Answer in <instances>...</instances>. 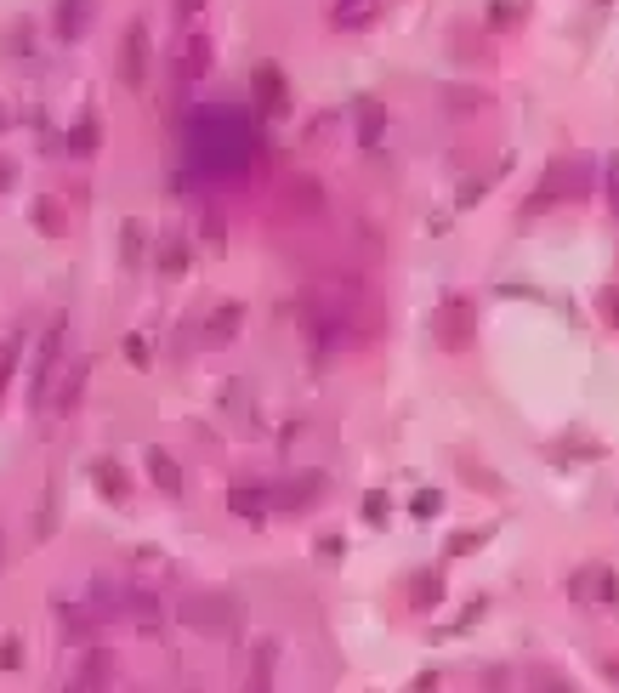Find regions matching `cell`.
<instances>
[{
	"label": "cell",
	"mask_w": 619,
	"mask_h": 693,
	"mask_svg": "<svg viewBox=\"0 0 619 693\" xmlns=\"http://www.w3.org/2000/svg\"><path fill=\"white\" fill-rule=\"evenodd\" d=\"M148 52H154L148 23H131V29H125V46H120V80H125V91L148 86Z\"/></svg>",
	"instance_id": "1"
},
{
	"label": "cell",
	"mask_w": 619,
	"mask_h": 693,
	"mask_svg": "<svg viewBox=\"0 0 619 693\" xmlns=\"http://www.w3.org/2000/svg\"><path fill=\"white\" fill-rule=\"evenodd\" d=\"M57 353H63V324H52L46 330V341H40V358H35V375H29V404H46V392H52V370H57Z\"/></svg>",
	"instance_id": "2"
},
{
	"label": "cell",
	"mask_w": 619,
	"mask_h": 693,
	"mask_svg": "<svg viewBox=\"0 0 619 693\" xmlns=\"http://www.w3.org/2000/svg\"><path fill=\"white\" fill-rule=\"evenodd\" d=\"M91 6H97V0H57L52 6V35L57 40H80L91 29Z\"/></svg>",
	"instance_id": "3"
},
{
	"label": "cell",
	"mask_w": 619,
	"mask_h": 693,
	"mask_svg": "<svg viewBox=\"0 0 619 693\" xmlns=\"http://www.w3.org/2000/svg\"><path fill=\"white\" fill-rule=\"evenodd\" d=\"M466 336H472V307H466V302H443L438 341H443V347H466Z\"/></svg>",
	"instance_id": "4"
},
{
	"label": "cell",
	"mask_w": 619,
	"mask_h": 693,
	"mask_svg": "<svg viewBox=\"0 0 619 693\" xmlns=\"http://www.w3.org/2000/svg\"><path fill=\"white\" fill-rule=\"evenodd\" d=\"M375 12H381V0H336V6H330V23H336V29H364Z\"/></svg>",
	"instance_id": "5"
},
{
	"label": "cell",
	"mask_w": 619,
	"mask_h": 693,
	"mask_svg": "<svg viewBox=\"0 0 619 693\" xmlns=\"http://www.w3.org/2000/svg\"><path fill=\"white\" fill-rule=\"evenodd\" d=\"M256 108L262 114H284V80H279V69H256Z\"/></svg>",
	"instance_id": "6"
},
{
	"label": "cell",
	"mask_w": 619,
	"mask_h": 693,
	"mask_svg": "<svg viewBox=\"0 0 619 693\" xmlns=\"http://www.w3.org/2000/svg\"><path fill=\"white\" fill-rule=\"evenodd\" d=\"M148 472H154V483H160L165 495H182V472L165 449H148Z\"/></svg>",
	"instance_id": "7"
},
{
	"label": "cell",
	"mask_w": 619,
	"mask_h": 693,
	"mask_svg": "<svg viewBox=\"0 0 619 693\" xmlns=\"http://www.w3.org/2000/svg\"><path fill=\"white\" fill-rule=\"evenodd\" d=\"M91 478H97V489H103L108 500H125V495H131V483H125V472L114 461H97V466H91Z\"/></svg>",
	"instance_id": "8"
},
{
	"label": "cell",
	"mask_w": 619,
	"mask_h": 693,
	"mask_svg": "<svg viewBox=\"0 0 619 693\" xmlns=\"http://www.w3.org/2000/svg\"><path fill=\"white\" fill-rule=\"evenodd\" d=\"M205 69H211V40L188 35L182 40V74H205Z\"/></svg>",
	"instance_id": "9"
},
{
	"label": "cell",
	"mask_w": 619,
	"mask_h": 693,
	"mask_svg": "<svg viewBox=\"0 0 619 693\" xmlns=\"http://www.w3.org/2000/svg\"><path fill=\"white\" fill-rule=\"evenodd\" d=\"M86 364H74V370L69 375H63V392H57V415H69V409L74 404H80V392H86Z\"/></svg>",
	"instance_id": "10"
},
{
	"label": "cell",
	"mask_w": 619,
	"mask_h": 693,
	"mask_svg": "<svg viewBox=\"0 0 619 693\" xmlns=\"http://www.w3.org/2000/svg\"><path fill=\"white\" fill-rule=\"evenodd\" d=\"M97 143H103L97 120H80V125L69 131V154H80V160H86V154H97Z\"/></svg>",
	"instance_id": "11"
},
{
	"label": "cell",
	"mask_w": 619,
	"mask_h": 693,
	"mask_svg": "<svg viewBox=\"0 0 619 693\" xmlns=\"http://www.w3.org/2000/svg\"><path fill=\"white\" fill-rule=\"evenodd\" d=\"M18 358H23V336L0 341V392H6V381H12V375H18Z\"/></svg>",
	"instance_id": "12"
},
{
	"label": "cell",
	"mask_w": 619,
	"mask_h": 693,
	"mask_svg": "<svg viewBox=\"0 0 619 693\" xmlns=\"http://www.w3.org/2000/svg\"><path fill=\"white\" fill-rule=\"evenodd\" d=\"M239 319H245V313H239V307H216V319H211V341H228L233 336V324H239Z\"/></svg>",
	"instance_id": "13"
},
{
	"label": "cell",
	"mask_w": 619,
	"mask_h": 693,
	"mask_svg": "<svg viewBox=\"0 0 619 693\" xmlns=\"http://www.w3.org/2000/svg\"><path fill=\"white\" fill-rule=\"evenodd\" d=\"M239 517H262V489H233V500H228Z\"/></svg>",
	"instance_id": "14"
},
{
	"label": "cell",
	"mask_w": 619,
	"mask_h": 693,
	"mask_svg": "<svg viewBox=\"0 0 619 693\" xmlns=\"http://www.w3.org/2000/svg\"><path fill=\"white\" fill-rule=\"evenodd\" d=\"M313 495H319V478H307V483H296V489H284L279 506H307Z\"/></svg>",
	"instance_id": "15"
},
{
	"label": "cell",
	"mask_w": 619,
	"mask_h": 693,
	"mask_svg": "<svg viewBox=\"0 0 619 693\" xmlns=\"http://www.w3.org/2000/svg\"><path fill=\"white\" fill-rule=\"evenodd\" d=\"M358 120H364V143H375V131H381V108L364 97V108H358Z\"/></svg>",
	"instance_id": "16"
},
{
	"label": "cell",
	"mask_w": 619,
	"mask_h": 693,
	"mask_svg": "<svg viewBox=\"0 0 619 693\" xmlns=\"http://www.w3.org/2000/svg\"><path fill=\"white\" fill-rule=\"evenodd\" d=\"M125 262H142V228L125 222Z\"/></svg>",
	"instance_id": "17"
},
{
	"label": "cell",
	"mask_w": 619,
	"mask_h": 693,
	"mask_svg": "<svg viewBox=\"0 0 619 693\" xmlns=\"http://www.w3.org/2000/svg\"><path fill=\"white\" fill-rule=\"evenodd\" d=\"M489 23H495V29L517 23V6H512V0H495V6H489Z\"/></svg>",
	"instance_id": "18"
},
{
	"label": "cell",
	"mask_w": 619,
	"mask_h": 693,
	"mask_svg": "<svg viewBox=\"0 0 619 693\" xmlns=\"http://www.w3.org/2000/svg\"><path fill=\"white\" fill-rule=\"evenodd\" d=\"M165 267H171V273H182V262H188V250H182V239H171V245H165V256H160Z\"/></svg>",
	"instance_id": "19"
},
{
	"label": "cell",
	"mask_w": 619,
	"mask_h": 693,
	"mask_svg": "<svg viewBox=\"0 0 619 693\" xmlns=\"http://www.w3.org/2000/svg\"><path fill=\"white\" fill-rule=\"evenodd\" d=\"M608 205H614V211H619V154H614V160H608Z\"/></svg>",
	"instance_id": "20"
},
{
	"label": "cell",
	"mask_w": 619,
	"mask_h": 693,
	"mask_svg": "<svg viewBox=\"0 0 619 693\" xmlns=\"http://www.w3.org/2000/svg\"><path fill=\"white\" fill-rule=\"evenodd\" d=\"M35 222H40V233H57V211H52V205H35Z\"/></svg>",
	"instance_id": "21"
},
{
	"label": "cell",
	"mask_w": 619,
	"mask_h": 693,
	"mask_svg": "<svg viewBox=\"0 0 619 693\" xmlns=\"http://www.w3.org/2000/svg\"><path fill=\"white\" fill-rule=\"evenodd\" d=\"M364 517H370V523H381V517H387V500L370 495V500H364Z\"/></svg>",
	"instance_id": "22"
},
{
	"label": "cell",
	"mask_w": 619,
	"mask_h": 693,
	"mask_svg": "<svg viewBox=\"0 0 619 693\" xmlns=\"http://www.w3.org/2000/svg\"><path fill=\"white\" fill-rule=\"evenodd\" d=\"M125 358H131V364H148V347H142V341L131 336V341H125Z\"/></svg>",
	"instance_id": "23"
},
{
	"label": "cell",
	"mask_w": 619,
	"mask_h": 693,
	"mask_svg": "<svg viewBox=\"0 0 619 693\" xmlns=\"http://www.w3.org/2000/svg\"><path fill=\"white\" fill-rule=\"evenodd\" d=\"M177 12L182 18H194V12H205V0H177Z\"/></svg>",
	"instance_id": "24"
},
{
	"label": "cell",
	"mask_w": 619,
	"mask_h": 693,
	"mask_svg": "<svg viewBox=\"0 0 619 693\" xmlns=\"http://www.w3.org/2000/svg\"><path fill=\"white\" fill-rule=\"evenodd\" d=\"M608 319L619 324V290H608Z\"/></svg>",
	"instance_id": "25"
}]
</instances>
